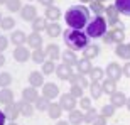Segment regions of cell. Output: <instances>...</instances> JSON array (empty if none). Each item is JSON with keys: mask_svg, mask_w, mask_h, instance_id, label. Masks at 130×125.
Returning a JSON list of instances; mask_svg holds the SVG:
<instances>
[{"mask_svg": "<svg viewBox=\"0 0 130 125\" xmlns=\"http://www.w3.org/2000/svg\"><path fill=\"white\" fill-rule=\"evenodd\" d=\"M64 20H66V25L69 29L81 30V29H85L88 25V22H90V10H88L85 5H71V7L66 10Z\"/></svg>", "mask_w": 130, "mask_h": 125, "instance_id": "1", "label": "cell"}, {"mask_svg": "<svg viewBox=\"0 0 130 125\" xmlns=\"http://www.w3.org/2000/svg\"><path fill=\"white\" fill-rule=\"evenodd\" d=\"M64 42L71 51H81V49H86L90 46V37L83 30L68 29L64 30Z\"/></svg>", "mask_w": 130, "mask_h": 125, "instance_id": "2", "label": "cell"}, {"mask_svg": "<svg viewBox=\"0 0 130 125\" xmlns=\"http://www.w3.org/2000/svg\"><path fill=\"white\" fill-rule=\"evenodd\" d=\"M106 34V19L101 15H95L86 25V36L93 39L105 37Z\"/></svg>", "mask_w": 130, "mask_h": 125, "instance_id": "3", "label": "cell"}, {"mask_svg": "<svg viewBox=\"0 0 130 125\" xmlns=\"http://www.w3.org/2000/svg\"><path fill=\"white\" fill-rule=\"evenodd\" d=\"M76 101H78V98H74L71 93H64V95H61V98H59V105H61L63 110L73 112L76 108Z\"/></svg>", "mask_w": 130, "mask_h": 125, "instance_id": "4", "label": "cell"}, {"mask_svg": "<svg viewBox=\"0 0 130 125\" xmlns=\"http://www.w3.org/2000/svg\"><path fill=\"white\" fill-rule=\"evenodd\" d=\"M106 74H108L106 78H110L113 81H118L122 78V74H123V68H120L118 63H110L108 68H106Z\"/></svg>", "mask_w": 130, "mask_h": 125, "instance_id": "5", "label": "cell"}, {"mask_svg": "<svg viewBox=\"0 0 130 125\" xmlns=\"http://www.w3.org/2000/svg\"><path fill=\"white\" fill-rule=\"evenodd\" d=\"M20 17H22L25 22H34V20L37 19V10H36L34 5H25V7H22V10H20Z\"/></svg>", "mask_w": 130, "mask_h": 125, "instance_id": "6", "label": "cell"}, {"mask_svg": "<svg viewBox=\"0 0 130 125\" xmlns=\"http://www.w3.org/2000/svg\"><path fill=\"white\" fill-rule=\"evenodd\" d=\"M4 113H5V117H7V120L15 122V120H17V117L20 115L19 105H17V103H10V105H5Z\"/></svg>", "mask_w": 130, "mask_h": 125, "instance_id": "7", "label": "cell"}, {"mask_svg": "<svg viewBox=\"0 0 130 125\" xmlns=\"http://www.w3.org/2000/svg\"><path fill=\"white\" fill-rule=\"evenodd\" d=\"M106 22L110 25H113L115 27L117 24H118V15H120V12H118V9H117L115 5H108L106 7Z\"/></svg>", "mask_w": 130, "mask_h": 125, "instance_id": "8", "label": "cell"}, {"mask_svg": "<svg viewBox=\"0 0 130 125\" xmlns=\"http://www.w3.org/2000/svg\"><path fill=\"white\" fill-rule=\"evenodd\" d=\"M29 58H32V54L29 53V49L24 48V46H19V48L14 49V59L17 63H25Z\"/></svg>", "mask_w": 130, "mask_h": 125, "instance_id": "9", "label": "cell"}, {"mask_svg": "<svg viewBox=\"0 0 130 125\" xmlns=\"http://www.w3.org/2000/svg\"><path fill=\"white\" fill-rule=\"evenodd\" d=\"M59 95V88L58 85H54V83H46L42 86V96H46L47 100H53L56 96Z\"/></svg>", "mask_w": 130, "mask_h": 125, "instance_id": "10", "label": "cell"}, {"mask_svg": "<svg viewBox=\"0 0 130 125\" xmlns=\"http://www.w3.org/2000/svg\"><path fill=\"white\" fill-rule=\"evenodd\" d=\"M110 32V36L113 37V41H115V44H123V39H125V34H123V25L118 22V24L113 27L111 30H108Z\"/></svg>", "mask_w": 130, "mask_h": 125, "instance_id": "11", "label": "cell"}, {"mask_svg": "<svg viewBox=\"0 0 130 125\" xmlns=\"http://www.w3.org/2000/svg\"><path fill=\"white\" fill-rule=\"evenodd\" d=\"M29 85L32 88H39V86H44V74L41 71H32L29 74Z\"/></svg>", "mask_w": 130, "mask_h": 125, "instance_id": "12", "label": "cell"}, {"mask_svg": "<svg viewBox=\"0 0 130 125\" xmlns=\"http://www.w3.org/2000/svg\"><path fill=\"white\" fill-rule=\"evenodd\" d=\"M61 58H63V63L68 64V66H78V61H79V59L76 58L74 51H71V49H66V51L61 54Z\"/></svg>", "mask_w": 130, "mask_h": 125, "instance_id": "13", "label": "cell"}, {"mask_svg": "<svg viewBox=\"0 0 130 125\" xmlns=\"http://www.w3.org/2000/svg\"><path fill=\"white\" fill-rule=\"evenodd\" d=\"M111 98H110V103L113 106H123V105H127V96H125V93L123 91H115L113 95H110Z\"/></svg>", "mask_w": 130, "mask_h": 125, "instance_id": "14", "label": "cell"}, {"mask_svg": "<svg viewBox=\"0 0 130 125\" xmlns=\"http://www.w3.org/2000/svg\"><path fill=\"white\" fill-rule=\"evenodd\" d=\"M78 73L79 74H83V76H86V74H90L91 73V69H93V66H91V61L90 59H86V58H83L81 61H78Z\"/></svg>", "mask_w": 130, "mask_h": 125, "instance_id": "15", "label": "cell"}, {"mask_svg": "<svg viewBox=\"0 0 130 125\" xmlns=\"http://www.w3.org/2000/svg\"><path fill=\"white\" fill-rule=\"evenodd\" d=\"M56 74H58L59 80H69V78L73 76L71 73V66H68V64H59L58 68H56Z\"/></svg>", "mask_w": 130, "mask_h": 125, "instance_id": "16", "label": "cell"}, {"mask_svg": "<svg viewBox=\"0 0 130 125\" xmlns=\"http://www.w3.org/2000/svg\"><path fill=\"white\" fill-rule=\"evenodd\" d=\"M22 98H24L25 101H29V103H36V101H37V98H39L37 88H32V86L25 88L24 91H22Z\"/></svg>", "mask_w": 130, "mask_h": 125, "instance_id": "17", "label": "cell"}, {"mask_svg": "<svg viewBox=\"0 0 130 125\" xmlns=\"http://www.w3.org/2000/svg\"><path fill=\"white\" fill-rule=\"evenodd\" d=\"M27 44H29L32 49H41V44H42V37L39 32H32L27 36Z\"/></svg>", "mask_w": 130, "mask_h": 125, "instance_id": "18", "label": "cell"}, {"mask_svg": "<svg viewBox=\"0 0 130 125\" xmlns=\"http://www.w3.org/2000/svg\"><path fill=\"white\" fill-rule=\"evenodd\" d=\"M10 41L19 48V46H22V44L27 42V36H25L22 30H12V36H10Z\"/></svg>", "mask_w": 130, "mask_h": 125, "instance_id": "19", "label": "cell"}, {"mask_svg": "<svg viewBox=\"0 0 130 125\" xmlns=\"http://www.w3.org/2000/svg\"><path fill=\"white\" fill-rule=\"evenodd\" d=\"M46 56L49 58V61H56V59L61 58V51L56 44H49L47 48H46Z\"/></svg>", "mask_w": 130, "mask_h": 125, "instance_id": "20", "label": "cell"}, {"mask_svg": "<svg viewBox=\"0 0 130 125\" xmlns=\"http://www.w3.org/2000/svg\"><path fill=\"white\" fill-rule=\"evenodd\" d=\"M17 105H19L20 115H24V117H32V113H34V106H32V103H29V101L22 100V101H19Z\"/></svg>", "mask_w": 130, "mask_h": 125, "instance_id": "21", "label": "cell"}, {"mask_svg": "<svg viewBox=\"0 0 130 125\" xmlns=\"http://www.w3.org/2000/svg\"><path fill=\"white\" fill-rule=\"evenodd\" d=\"M98 54H100V48H98L96 44H90L86 49H83V58H86L91 61L93 58H96Z\"/></svg>", "mask_w": 130, "mask_h": 125, "instance_id": "22", "label": "cell"}, {"mask_svg": "<svg viewBox=\"0 0 130 125\" xmlns=\"http://www.w3.org/2000/svg\"><path fill=\"white\" fill-rule=\"evenodd\" d=\"M115 7L120 14L130 17V0H115Z\"/></svg>", "mask_w": 130, "mask_h": 125, "instance_id": "23", "label": "cell"}, {"mask_svg": "<svg viewBox=\"0 0 130 125\" xmlns=\"http://www.w3.org/2000/svg\"><path fill=\"white\" fill-rule=\"evenodd\" d=\"M81 122H85V115L81 110L69 112V123L71 125H81Z\"/></svg>", "mask_w": 130, "mask_h": 125, "instance_id": "24", "label": "cell"}, {"mask_svg": "<svg viewBox=\"0 0 130 125\" xmlns=\"http://www.w3.org/2000/svg\"><path fill=\"white\" fill-rule=\"evenodd\" d=\"M101 86H103V93H106V95H113V93L117 91V81H113L110 78L103 80Z\"/></svg>", "mask_w": 130, "mask_h": 125, "instance_id": "25", "label": "cell"}, {"mask_svg": "<svg viewBox=\"0 0 130 125\" xmlns=\"http://www.w3.org/2000/svg\"><path fill=\"white\" fill-rule=\"evenodd\" d=\"M115 53H117V56H118V58L130 59V46H128V44H117Z\"/></svg>", "mask_w": 130, "mask_h": 125, "instance_id": "26", "label": "cell"}, {"mask_svg": "<svg viewBox=\"0 0 130 125\" xmlns=\"http://www.w3.org/2000/svg\"><path fill=\"white\" fill-rule=\"evenodd\" d=\"M0 103H4V105H10V103H14V93L10 91L9 88L0 90Z\"/></svg>", "mask_w": 130, "mask_h": 125, "instance_id": "27", "label": "cell"}, {"mask_svg": "<svg viewBox=\"0 0 130 125\" xmlns=\"http://www.w3.org/2000/svg\"><path fill=\"white\" fill-rule=\"evenodd\" d=\"M69 81H71V85H78V86H88V80L86 76H83V74H79V73H73V76L69 78Z\"/></svg>", "mask_w": 130, "mask_h": 125, "instance_id": "28", "label": "cell"}, {"mask_svg": "<svg viewBox=\"0 0 130 125\" xmlns=\"http://www.w3.org/2000/svg\"><path fill=\"white\" fill-rule=\"evenodd\" d=\"M61 17V10L58 7H47L46 9V19H49L51 22H58V19Z\"/></svg>", "mask_w": 130, "mask_h": 125, "instance_id": "29", "label": "cell"}, {"mask_svg": "<svg viewBox=\"0 0 130 125\" xmlns=\"http://www.w3.org/2000/svg\"><path fill=\"white\" fill-rule=\"evenodd\" d=\"M46 29H47V20H46V17H37V19L32 22V30L34 32L46 30Z\"/></svg>", "mask_w": 130, "mask_h": 125, "instance_id": "30", "label": "cell"}, {"mask_svg": "<svg viewBox=\"0 0 130 125\" xmlns=\"http://www.w3.org/2000/svg\"><path fill=\"white\" fill-rule=\"evenodd\" d=\"M61 113H63V108H61V105L59 103H51L47 108V115L51 117V118H59L61 117Z\"/></svg>", "mask_w": 130, "mask_h": 125, "instance_id": "31", "label": "cell"}, {"mask_svg": "<svg viewBox=\"0 0 130 125\" xmlns=\"http://www.w3.org/2000/svg\"><path fill=\"white\" fill-rule=\"evenodd\" d=\"M90 93H91V96L96 100V98H100L101 93H103V86H101L100 81H91V85H90Z\"/></svg>", "mask_w": 130, "mask_h": 125, "instance_id": "32", "label": "cell"}, {"mask_svg": "<svg viewBox=\"0 0 130 125\" xmlns=\"http://www.w3.org/2000/svg\"><path fill=\"white\" fill-rule=\"evenodd\" d=\"M47 34H49V37H58V36H61V25L58 24V22H51V24H47Z\"/></svg>", "mask_w": 130, "mask_h": 125, "instance_id": "33", "label": "cell"}, {"mask_svg": "<svg viewBox=\"0 0 130 125\" xmlns=\"http://www.w3.org/2000/svg\"><path fill=\"white\" fill-rule=\"evenodd\" d=\"M46 51H42V49H34V53H32V61L34 63H37V64H41V63H46Z\"/></svg>", "mask_w": 130, "mask_h": 125, "instance_id": "34", "label": "cell"}, {"mask_svg": "<svg viewBox=\"0 0 130 125\" xmlns=\"http://www.w3.org/2000/svg\"><path fill=\"white\" fill-rule=\"evenodd\" d=\"M90 9H91V12H95V15H101L103 12H106V9L103 7V4L100 0H93L90 4Z\"/></svg>", "mask_w": 130, "mask_h": 125, "instance_id": "35", "label": "cell"}, {"mask_svg": "<svg viewBox=\"0 0 130 125\" xmlns=\"http://www.w3.org/2000/svg\"><path fill=\"white\" fill-rule=\"evenodd\" d=\"M49 105H51V100H47L46 96H42V98L39 96L37 101H36V108H37L39 112H46L49 108Z\"/></svg>", "mask_w": 130, "mask_h": 125, "instance_id": "36", "label": "cell"}, {"mask_svg": "<svg viewBox=\"0 0 130 125\" xmlns=\"http://www.w3.org/2000/svg\"><path fill=\"white\" fill-rule=\"evenodd\" d=\"M0 27H2L4 30H12L15 27L14 17H4V19H2V22H0Z\"/></svg>", "mask_w": 130, "mask_h": 125, "instance_id": "37", "label": "cell"}, {"mask_svg": "<svg viewBox=\"0 0 130 125\" xmlns=\"http://www.w3.org/2000/svg\"><path fill=\"white\" fill-rule=\"evenodd\" d=\"M103 74H105V71L101 69V68H93L91 73H90V78H91V81H101L103 80Z\"/></svg>", "mask_w": 130, "mask_h": 125, "instance_id": "38", "label": "cell"}, {"mask_svg": "<svg viewBox=\"0 0 130 125\" xmlns=\"http://www.w3.org/2000/svg\"><path fill=\"white\" fill-rule=\"evenodd\" d=\"M7 9L10 12H20L22 10V4H20V0H7Z\"/></svg>", "mask_w": 130, "mask_h": 125, "instance_id": "39", "label": "cell"}, {"mask_svg": "<svg viewBox=\"0 0 130 125\" xmlns=\"http://www.w3.org/2000/svg\"><path fill=\"white\" fill-rule=\"evenodd\" d=\"M9 85H12V76H10V73H0V86L9 88Z\"/></svg>", "mask_w": 130, "mask_h": 125, "instance_id": "40", "label": "cell"}, {"mask_svg": "<svg viewBox=\"0 0 130 125\" xmlns=\"http://www.w3.org/2000/svg\"><path fill=\"white\" fill-rule=\"evenodd\" d=\"M56 64H54V61H46L42 64V74H53L54 71H56Z\"/></svg>", "mask_w": 130, "mask_h": 125, "instance_id": "41", "label": "cell"}, {"mask_svg": "<svg viewBox=\"0 0 130 125\" xmlns=\"http://www.w3.org/2000/svg\"><path fill=\"white\" fill-rule=\"evenodd\" d=\"M96 117H98L96 112L93 110V108H90V110H86V113H85V122H86V123H93Z\"/></svg>", "mask_w": 130, "mask_h": 125, "instance_id": "42", "label": "cell"}, {"mask_svg": "<svg viewBox=\"0 0 130 125\" xmlns=\"http://www.w3.org/2000/svg\"><path fill=\"white\" fill-rule=\"evenodd\" d=\"M71 93L74 98H83V88L81 86H78V85H71Z\"/></svg>", "mask_w": 130, "mask_h": 125, "instance_id": "43", "label": "cell"}, {"mask_svg": "<svg viewBox=\"0 0 130 125\" xmlns=\"http://www.w3.org/2000/svg\"><path fill=\"white\" fill-rule=\"evenodd\" d=\"M113 113H115V106L111 105V103L110 105H105L103 108H101V115L103 117H111Z\"/></svg>", "mask_w": 130, "mask_h": 125, "instance_id": "44", "label": "cell"}, {"mask_svg": "<svg viewBox=\"0 0 130 125\" xmlns=\"http://www.w3.org/2000/svg\"><path fill=\"white\" fill-rule=\"evenodd\" d=\"M79 105H81V110H90L91 108V100L83 96V98H79Z\"/></svg>", "mask_w": 130, "mask_h": 125, "instance_id": "45", "label": "cell"}, {"mask_svg": "<svg viewBox=\"0 0 130 125\" xmlns=\"http://www.w3.org/2000/svg\"><path fill=\"white\" fill-rule=\"evenodd\" d=\"M9 46V39L5 37V36H0V53H4L5 49Z\"/></svg>", "mask_w": 130, "mask_h": 125, "instance_id": "46", "label": "cell"}, {"mask_svg": "<svg viewBox=\"0 0 130 125\" xmlns=\"http://www.w3.org/2000/svg\"><path fill=\"white\" fill-rule=\"evenodd\" d=\"M91 125H106V117H103V115H98L96 118H95V122H93Z\"/></svg>", "mask_w": 130, "mask_h": 125, "instance_id": "47", "label": "cell"}, {"mask_svg": "<svg viewBox=\"0 0 130 125\" xmlns=\"http://www.w3.org/2000/svg\"><path fill=\"white\" fill-rule=\"evenodd\" d=\"M103 41H105L106 44H115V41H113V37L110 36V32H108V34H105V37H103Z\"/></svg>", "mask_w": 130, "mask_h": 125, "instance_id": "48", "label": "cell"}, {"mask_svg": "<svg viewBox=\"0 0 130 125\" xmlns=\"http://www.w3.org/2000/svg\"><path fill=\"white\" fill-rule=\"evenodd\" d=\"M123 74H125L127 78H130V61L127 63L125 66H123Z\"/></svg>", "mask_w": 130, "mask_h": 125, "instance_id": "49", "label": "cell"}, {"mask_svg": "<svg viewBox=\"0 0 130 125\" xmlns=\"http://www.w3.org/2000/svg\"><path fill=\"white\" fill-rule=\"evenodd\" d=\"M39 4H42V5H46V7H53V4H54V0H39Z\"/></svg>", "mask_w": 130, "mask_h": 125, "instance_id": "50", "label": "cell"}, {"mask_svg": "<svg viewBox=\"0 0 130 125\" xmlns=\"http://www.w3.org/2000/svg\"><path fill=\"white\" fill-rule=\"evenodd\" d=\"M5 122H7V117H5L4 110H0V125H5Z\"/></svg>", "mask_w": 130, "mask_h": 125, "instance_id": "51", "label": "cell"}, {"mask_svg": "<svg viewBox=\"0 0 130 125\" xmlns=\"http://www.w3.org/2000/svg\"><path fill=\"white\" fill-rule=\"evenodd\" d=\"M5 64V58H4V54L0 53V66H4Z\"/></svg>", "mask_w": 130, "mask_h": 125, "instance_id": "52", "label": "cell"}, {"mask_svg": "<svg viewBox=\"0 0 130 125\" xmlns=\"http://www.w3.org/2000/svg\"><path fill=\"white\" fill-rule=\"evenodd\" d=\"M79 2H81V4H91L93 0H79Z\"/></svg>", "mask_w": 130, "mask_h": 125, "instance_id": "53", "label": "cell"}, {"mask_svg": "<svg viewBox=\"0 0 130 125\" xmlns=\"http://www.w3.org/2000/svg\"><path fill=\"white\" fill-rule=\"evenodd\" d=\"M56 125H69V123H68V122H63V120H61V122H58Z\"/></svg>", "mask_w": 130, "mask_h": 125, "instance_id": "54", "label": "cell"}, {"mask_svg": "<svg viewBox=\"0 0 130 125\" xmlns=\"http://www.w3.org/2000/svg\"><path fill=\"white\" fill-rule=\"evenodd\" d=\"M127 108L130 110V98H127Z\"/></svg>", "mask_w": 130, "mask_h": 125, "instance_id": "55", "label": "cell"}, {"mask_svg": "<svg viewBox=\"0 0 130 125\" xmlns=\"http://www.w3.org/2000/svg\"><path fill=\"white\" fill-rule=\"evenodd\" d=\"M7 125H17V123H15V122H10V123H7Z\"/></svg>", "mask_w": 130, "mask_h": 125, "instance_id": "56", "label": "cell"}, {"mask_svg": "<svg viewBox=\"0 0 130 125\" xmlns=\"http://www.w3.org/2000/svg\"><path fill=\"white\" fill-rule=\"evenodd\" d=\"M0 4H7V0H0Z\"/></svg>", "mask_w": 130, "mask_h": 125, "instance_id": "57", "label": "cell"}, {"mask_svg": "<svg viewBox=\"0 0 130 125\" xmlns=\"http://www.w3.org/2000/svg\"><path fill=\"white\" fill-rule=\"evenodd\" d=\"M2 19H4V17H2V14H0V22H2Z\"/></svg>", "mask_w": 130, "mask_h": 125, "instance_id": "58", "label": "cell"}, {"mask_svg": "<svg viewBox=\"0 0 130 125\" xmlns=\"http://www.w3.org/2000/svg\"><path fill=\"white\" fill-rule=\"evenodd\" d=\"M100 2H105V0H100Z\"/></svg>", "mask_w": 130, "mask_h": 125, "instance_id": "59", "label": "cell"}, {"mask_svg": "<svg viewBox=\"0 0 130 125\" xmlns=\"http://www.w3.org/2000/svg\"><path fill=\"white\" fill-rule=\"evenodd\" d=\"M128 46H130V44H128Z\"/></svg>", "mask_w": 130, "mask_h": 125, "instance_id": "60", "label": "cell"}]
</instances>
